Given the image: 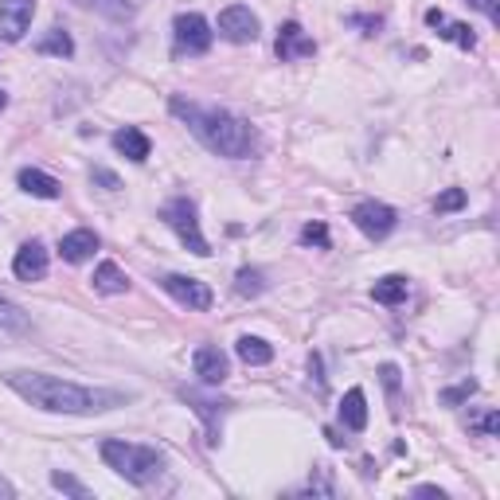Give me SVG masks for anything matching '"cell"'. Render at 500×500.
Wrapping results in <instances>:
<instances>
[{
	"label": "cell",
	"instance_id": "cell-1",
	"mask_svg": "<svg viewBox=\"0 0 500 500\" xmlns=\"http://www.w3.org/2000/svg\"><path fill=\"white\" fill-rule=\"evenodd\" d=\"M5 384L28 399L39 411H51V415H98V411H110V406L122 403L117 391H95V387H83V384H71V379H59V375H47V372H8Z\"/></svg>",
	"mask_w": 500,
	"mask_h": 500
},
{
	"label": "cell",
	"instance_id": "cell-2",
	"mask_svg": "<svg viewBox=\"0 0 500 500\" xmlns=\"http://www.w3.org/2000/svg\"><path fill=\"white\" fill-rule=\"evenodd\" d=\"M168 110H173L180 122L207 145V149L219 153V156H231V161H243V156H250V153H255V145H258L250 122L235 117L231 110L200 106V102H188V98H180V95L168 102Z\"/></svg>",
	"mask_w": 500,
	"mask_h": 500
},
{
	"label": "cell",
	"instance_id": "cell-3",
	"mask_svg": "<svg viewBox=\"0 0 500 500\" xmlns=\"http://www.w3.org/2000/svg\"><path fill=\"white\" fill-rule=\"evenodd\" d=\"M102 462H106L117 477L137 485V489H149V485L165 473V454L161 450L141 445V442H125V438H106V442H102Z\"/></svg>",
	"mask_w": 500,
	"mask_h": 500
},
{
	"label": "cell",
	"instance_id": "cell-4",
	"mask_svg": "<svg viewBox=\"0 0 500 500\" xmlns=\"http://www.w3.org/2000/svg\"><path fill=\"white\" fill-rule=\"evenodd\" d=\"M161 219L176 231V239L188 246L192 255H200V258L212 255V246H207L204 231H200V219H195V204L188 200V195H176V200H168V204L161 207Z\"/></svg>",
	"mask_w": 500,
	"mask_h": 500
},
{
	"label": "cell",
	"instance_id": "cell-5",
	"mask_svg": "<svg viewBox=\"0 0 500 500\" xmlns=\"http://www.w3.org/2000/svg\"><path fill=\"white\" fill-rule=\"evenodd\" d=\"M212 24H207L200 12H180L173 20V44H176V55H204L212 47Z\"/></svg>",
	"mask_w": 500,
	"mask_h": 500
},
{
	"label": "cell",
	"instance_id": "cell-6",
	"mask_svg": "<svg viewBox=\"0 0 500 500\" xmlns=\"http://www.w3.org/2000/svg\"><path fill=\"white\" fill-rule=\"evenodd\" d=\"M352 223L367 235V239H387V235L395 231V223H399V215H395V207L387 204H379V200H364L352 207Z\"/></svg>",
	"mask_w": 500,
	"mask_h": 500
},
{
	"label": "cell",
	"instance_id": "cell-7",
	"mask_svg": "<svg viewBox=\"0 0 500 500\" xmlns=\"http://www.w3.org/2000/svg\"><path fill=\"white\" fill-rule=\"evenodd\" d=\"M161 289L168 297H176L180 305H188V309H212V285L200 282V278H188V274H165L161 278Z\"/></svg>",
	"mask_w": 500,
	"mask_h": 500
},
{
	"label": "cell",
	"instance_id": "cell-8",
	"mask_svg": "<svg viewBox=\"0 0 500 500\" xmlns=\"http://www.w3.org/2000/svg\"><path fill=\"white\" fill-rule=\"evenodd\" d=\"M219 35L227 44H255L258 39V16L246 5H231L219 12Z\"/></svg>",
	"mask_w": 500,
	"mask_h": 500
},
{
	"label": "cell",
	"instance_id": "cell-9",
	"mask_svg": "<svg viewBox=\"0 0 500 500\" xmlns=\"http://www.w3.org/2000/svg\"><path fill=\"white\" fill-rule=\"evenodd\" d=\"M35 0H0V39L5 44H20L24 32L32 28Z\"/></svg>",
	"mask_w": 500,
	"mask_h": 500
},
{
	"label": "cell",
	"instance_id": "cell-10",
	"mask_svg": "<svg viewBox=\"0 0 500 500\" xmlns=\"http://www.w3.org/2000/svg\"><path fill=\"white\" fill-rule=\"evenodd\" d=\"M274 51H278V59L282 63H297V59H309V55H317V44L301 32V24H282L278 28V39H274Z\"/></svg>",
	"mask_w": 500,
	"mask_h": 500
},
{
	"label": "cell",
	"instance_id": "cell-11",
	"mask_svg": "<svg viewBox=\"0 0 500 500\" xmlns=\"http://www.w3.org/2000/svg\"><path fill=\"white\" fill-rule=\"evenodd\" d=\"M192 367H195V375H200L207 387H219L223 379L231 375V364H227V356H223L215 345L195 348V352H192Z\"/></svg>",
	"mask_w": 500,
	"mask_h": 500
},
{
	"label": "cell",
	"instance_id": "cell-12",
	"mask_svg": "<svg viewBox=\"0 0 500 500\" xmlns=\"http://www.w3.org/2000/svg\"><path fill=\"white\" fill-rule=\"evenodd\" d=\"M12 274H16L20 282H39V278H44V274H47V250H44V243H39V239L24 243L16 250V258H12Z\"/></svg>",
	"mask_w": 500,
	"mask_h": 500
},
{
	"label": "cell",
	"instance_id": "cell-13",
	"mask_svg": "<svg viewBox=\"0 0 500 500\" xmlns=\"http://www.w3.org/2000/svg\"><path fill=\"white\" fill-rule=\"evenodd\" d=\"M426 24H430V28H438L442 39H450V44H457L462 51H473V47H477V35H473L469 24L450 20L442 8H430V12H426Z\"/></svg>",
	"mask_w": 500,
	"mask_h": 500
},
{
	"label": "cell",
	"instance_id": "cell-14",
	"mask_svg": "<svg viewBox=\"0 0 500 500\" xmlns=\"http://www.w3.org/2000/svg\"><path fill=\"white\" fill-rule=\"evenodd\" d=\"M95 250H98V235L86 231V227H78V231H71V235H63V239H59V255H63V262H71V266L95 258Z\"/></svg>",
	"mask_w": 500,
	"mask_h": 500
},
{
	"label": "cell",
	"instance_id": "cell-15",
	"mask_svg": "<svg viewBox=\"0 0 500 500\" xmlns=\"http://www.w3.org/2000/svg\"><path fill=\"white\" fill-rule=\"evenodd\" d=\"M16 184L28 195H35V200H59V192H63V184L55 176H47V173H39V168H20V176Z\"/></svg>",
	"mask_w": 500,
	"mask_h": 500
},
{
	"label": "cell",
	"instance_id": "cell-16",
	"mask_svg": "<svg viewBox=\"0 0 500 500\" xmlns=\"http://www.w3.org/2000/svg\"><path fill=\"white\" fill-rule=\"evenodd\" d=\"M114 149L122 153V156H129V161H134V165H141V161H149L153 145H149V137H145L141 129L125 125V129H117V134H114Z\"/></svg>",
	"mask_w": 500,
	"mask_h": 500
},
{
	"label": "cell",
	"instance_id": "cell-17",
	"mask_svg": "<svg viewBox=\"0 0 500 500\" xmlns=\"http://www.w3.org/2000/svg\"><path fill=\"white\" fill-rule=\"evenodd\" d=\"M95 289L98 294H106V297H114V294H125L129 289V278H125V270L117 266V262H98L95 266Z\"/></svg>",
	"mask_w": 500,
	"mask_h": 500
},
{
	"label": "cell",
	"instance_id": "cell-18",
	"mask_svg": "<svg viewBox=\"0 0 500 500\" xmlns=\"http://www.w3.org/2000/svg\"><path fill=\"white\" fill-rule=\"evenodd\" d=\"M340 423H345L348 430H356V434L367 426V399H364L360 387H352L345 399H340Z\"/></svg>",
	"mask_w": 500,
	"mask_h": 500
},
{
	"label": "cell",
	"instance_id": "cell-19",
	"mask_svg": "<svg viewBox=\"0 0 500 500\" xmlns=\"http://www.w3.org/2000/svg\"><path fill=\"white\" fill-rule=\"evenodd\" d=\"M180 399H184V403H188V406H192V411H195V415H200V418H204V423H207V426H212V430H215V423H219L223 406H227V403H215V399H207V395H200V391H195V387H180Z\"/></svg>",
	"mask_w": 500,
	"mask_h": 500
},
{
	"label": "cell",
	"instance_id": "cell-20",
	"mask_svg": "<svg viewBox=\"0 0 500 500\" xmlns=\"http://www.w3.org/2000/svg\"><path fill=\"white\" fill-rule=\"evenodd\" d=\"M406 278L403 274H387V278H379L375 285H372V297L379 301V305H399V301H406Z\"/></svg>",
	"mask_w": 500,
	"mask_h": 500
},
{
	"label": "cell",
	"instance_id": "cell-21",
	"mask_svg": "<svg viewBox=\"0 0 500 500\" xmlns=\"http://www.w3.org/2000/svg\"><path fill=\"white\" fill-rule=\"evenodd\" d=\"M235 352H239V360L250 364V367H262V364H270V360H274V348H270L262 336H239Z\"/></svg>",
	"mask_w": 500,
	"mask_h": 500
},
{
	"label": "cell",
	"instance_id": "cell-22",
	"mask_svg": "<svg viewBox=\"0 0 500 500\" xmlns=\"http://www.w3.org/2000/svg\"><path fill=\"white\" fill-rule=\"evenodd\" d=\"M35 51L39 55H59V59H71L75 55V39L63 32V28H51L44 39H39L35 44Z\"/></svg>",
	"mask_w": 500,
	"mask_h": 500
},
{
	"label": "cell",
	"instance_id": "cell-23",
	"mask_svg": "<svg viewBox=\"0 0 500 500\" xmlns=\"http://www.w3.org/2000/svg\"><path fill=\"white\" fill-rule=\"evenodd\" d=\"M0 328H8V333H28L32 321H28V313H24L16 301L0 297Z\"/></svg>",
	"mask_w": 500,
	"mask_h": 500
},
{
	"label": "cell",
	"instance_id": "cell-24",
	"mask_svg": "<svg viewBox=\"0 0 500 500\" xmlns=\"http://www.w3.org/2000/svg\"><path fill=\"white\" fill-rule=\"evenodd\" d=\"M75 5H83V8H95V12H102V16H110V20H129L134 16V5L129 0H75Z\"/></svg>",
	"mask_w": 500,
	"mask_h": 500
},
{
	"label": "cell",
	"instance_id": "cell-25",
	"mask_svg": "<svg viewBox=\"0 0 500 500\" xmlns=\"http://www.w3.org/2000/svg\"><path fill=\"white\" fill-rule=\"evenodd\" d=\"M262 289H266V282H262L258 270H239V274H235V294H239V297H258Z\"/></svg>",
	"mask_w": 500,
	"mask_h": 500
},
{
	"label": "cell",
	"instance_id": "cell-26",
	"mask_svg": "<svg viewBox=\"0 0 500 500\" xmlns=\"http://www.w3.org/2000/svg\"><path fill=\"white\" fill-rule=\"evenodd\" d=\"M51 485H55L59 493H67L75 500H90V489L78 477H71V473H51Z\"/></svg>",
	"mask_w": 500,
	"mask_h": 500
},
{
	"label": "cell",
	"instance_id": "cell-27",
	"mask_svg": "<svg viewBox=\"0 0 500 500\" xmlns=\"http://www.w3.org/2000/svg\"><path fill=\"white\" fill-rule=\"evenodd\" d=\"M462 207H465V192H462V188H445L438 200H434V212H438V215H445V212H462Z\"/></svg>",
	"mask_w": 500,
	"mask_h": 500
},
{
	"label": "cell",
	"instance_id": "cell-28",
	"mask_svg": "<svg viewBox=\"0 0 500 500\" xmlns=\"http://www.w3.org/2000/svg\"><path fill=\"white\" fill-rule=\"evenodd\" d=\"M399 375H403V372H399V367H395V364H384V367H379V379H384V387H387V395H391L395 411H399V384H403Z\"/></svg>",
	"mask_w": 500,
	"mask_h": 500
},
{
	"label": "cell",
	"instance_id": "cell-29",
	"mask_svg": "<svg viewBox=\"0 0 500 500\" xmlns=\"http://www.w3.org/2000/svg\"><path fill=\"white\" fill-rule=\"evenodd\" d=\"M301 243L305 246H328V227L325 223H305V227H301Z\"/></svg>",
	"mask_w": 500,
	"mask_h": 500
},
{
	"label": "cell",
	"instance_id": "cell-30",
	"mask_svg": "<svg viewBox=\"0 0 500 500\" xmlns=\"http://www.w3.org/2000/svg\"><path fill=\"white\" fill-rule=\"evenodd\" d=\"M469 395H477V384H473V379H465V384H457L450 391H442V403L445 406H457V403H465Z\"/></svg>",
	"mask_w": 500,
	"mask_h": 500
},
{
	"label": "cell",
	"instance_id": "cell-31",
	"mask_svg": "<svg viewBox=\"0 0 500 500\" xmlns=\"http://www.w3.org/2000/svg\"><path fill=\"white\" fill-rule=\"evenodd\" d=\"M469 430H477V434H489V438H493V434L500 430V415H496V411H489V415H481V418H477V423H469Z\"/></svg>",
	"mask_w": 500,
	"mask_h": 500
},
{
	"label": "cell",
	"instance_id": "cell-32",
	"mask_svg": "<svg viewBox=\"0 0 500 500\" xmlns=\"http://www.w3.org/2000/svg\"><path fill=\"white\" fill-rule=\"evenodd\" d=\"M90 180L102 184L106 192H117V188H122V180H117V176L110 173V168H90Z\"/></svg>",
	"mask_w": 500,
	"mask_h": 500
},
{
	"label": "cell",
	"instance_id": "cell-33",
	"mask_svg": "<svg viewBox=\"0 0 500 500\" xmlns=\"http://www.w3.org/2000/svg\"><path fill=\"white\" fill-rule=\"evenodd\" d=\"M352 28H364V35H375L379 28H384V16H348Z\"/></svg>",
	"mask_w": 500,
	"mask_h": 500
},
{
	"label": "cell",
	"instance_id": "cell-34",
	"mask_svg": "<svg viewBox=\"0 0 500 500\" xmlns=\"http://www.w3.org/2000/svg\"><path fill=\"white\" fill-rule=\"evenodd\" d=\"M473 8H481L485 16H489V24H500V0H469Z\"/></svg>",
	"mask_w": 500,
	"mask_h": 500
},
{
	"label": "cell",
	"instance_id": "cell-35",
	"mask_svg": "<svg viewBox=\"0 0 500 500\" xmlns=\"http://www.w3.org/2000/svg\"><path fill=\"white\" fill-rule=\"evenodd\" d=\"M415 496H438V500H442L445 493L438 489V485H418V489H415Z\"/></svg>",
	"mask_w": 500,
	"mask_h": 500
},
{
	"label": "cell",
	"instance_id": "cell-36",
	"mask_svg": "<svg viewBox=\"0 0 500 500\" xmlns=\"http://www.w3.org/2000/svg\"><path fill=\"white\" fill-rule=\"evenodd\" d=\"M12 496H16V489H12V481L0 477V500H12Z\"/></svg>",
	"mask_w": 500,
	"mask_h": 500
},
{
	"label": "cell",
	"instance_id": "cell-37",
	"mask_svg": "<svg viewBox=\"0 0 500 500\" xmlns=\"http://www.w3.org/2000/svg\"><path fill=\"white\" fill-rule=\"evenodd\" d=\"M8 106V95H5V90H0V110H5Z\"/></svg>",
	"mask_w": 500,
	"mask_h": 500
}]
</instances>
